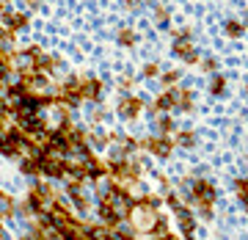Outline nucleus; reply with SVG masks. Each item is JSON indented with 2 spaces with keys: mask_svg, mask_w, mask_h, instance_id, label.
Returning a JSON list of instances; mask_svg holds the SVG:
<instances>
[{
  "mask_svg": "<svg viewBox=\"0 0 248 240\" xmlns=\"http://www.w3.org/2000/svg\"><path fill=\"white\" fill-rule=\"evenodd\" d=\"M226 33L237 39V36H243V25H240L237 19H229V22H226Z\"/></svg>",
  "mask_w": 248,
  "mask_h": 240,
  "instance_id": "423d86ee",
  "label": "nucleus"
},
{
  "mask_svg": "<svg viewBox=\"0 0 248 240\" xmlns=\"http://www.w3.org/2000/svg\"><path fill=\"white\" fill-rule=\"evenodd\" d=\"M155 155H169V149H171V144L166 141V138H152L149 144H146Z\"/></svg>",
  "mask_w": 248,
  "mask_h": 240,
  "instance_id": "20e7f679",
  "label": "nucleus"
},
{
  "mask_svg": "<svg viewBox=\"0 0 248 240\" xmlns=\"http://www.w3.org/2000/svg\"><path fill=\"white\" fill-rule=\"evenodd\" d=\"M163 240H174V238H163Z\"/></svg>",
  "mask_w": 248,
  "mask_h": 240,
  "instance_id": "9b49d317",
  "label": "nucleus"
},
{
  "mask_svg": "<svg viewBox=\"0 0 248 240\" xmlns=\"http://www.w3.org/2000/svg\"><path fill=\"white\" fill-rule=\"evenodd\" d=\"M143 75H146V78H155V75H157V64H149V66L143 69Z\"/></svg>",
  "mask_w": 248,
  "mask_h": 240,
  "instance_id": "6e6552de",
  "label": "nucleus"
},
{
  "mask_svg": "<svg viewBox=\"0 0 248 240\" xmlns=\"http://www.w3.org/2000/svg\"><path fill=\"white\" fill-rule=\"evenodd\" d=\"M146 3H149V0H127V6H133V9L135 6H146Z\"/></svg>",
  "mask_w": 248,
  "mask_h": 240,
  "instance_id": "9d476101",
  "label": "nucleus"
},
{
  "mask_svg": "<svg viewBox=\"0 0 248 240\" xmlns=\"http://www.w3.org/2000/svg\"><path fill=\"white\" fill-rule=\"evenodd\" d=\"M169 11H163V9H157V22H160V25H169Z\"/></svg>",
  "mask_w": 248,
  "mask_h": 240,
  "instance_id": "0eeeda50",
  "label": "nucleus"
},
{
  "mask_svg": "<svg viewBox=\"0 0 248 240\" xmlns=\"http://www.w3.org/2000/svg\"><path fill=\"white\" fill-rule=\"evenodd\" d=\"M3 25H6V31H22V28L28 25V14H22V11H6L3 14Z\"/></svg>",
  "mask_w": 248,
  "mask_h": 240,
  "instance_id": "f257e3e1",
  "label": "nucleus"
},
{
  "mask_svg": "<svg viewBox=\"0 0 248 240\" xmlns=\"http://www.w3.org/2000/svg\"><path fill=\"white\" fill-rule=\"evenodd\" d=\"M213 91H215V94H221V91H223V80H221V78H215V83H213Z\"/></svg>",
  "mask_w": 248,
  "mask_h": 240,
  "instance_id": "1a4fd4ad",
  "label": "nucleus"
},
{
  "mask_svg": "<svg viewBox=\"0 0 248 240\" xmlns=\"http://www.w3.org/2000/svg\"><path fill=\"white\" fill-rule=\"evenodd\" d=\"M119 111H122L124 116H130L133 119L138 111H141V99H135V97H127V99H122V105H119Z\"/></svg>",
  "mask_w": 248,
  "mask_h": 240,
  "instance_id": "7ed1b4c3",
  "label": "nucleus"
},
{
  "mask_svg": "<svg viewBox=\"0 0 248 240\" xmlns=\"http://www.w3.org/2000/svg\"><path fill=\"white\" fill-rule=\"evenodd\" d=\"M102 97V83L94 78L83 80V99H91V102H97V99Z\"/></svg>",
  "mask_w": 248,
  "mask_h": 240,
  "instance_id": "f03ea898",
  "label": "nucleus"
},
{
  "mask_svg": "<svg viewBox=\"0 0 248 240\" xmlns=\"http://www.w3.org/2000/svg\"><path fill=\"white\" fill-rule=\"evenodd\" d=\"M119 45H124V47H133V45H135V33L130 31V28L119 31Z\"/></svg>",
  "mask_w": 248,
  "mask_h": 240,
  "instance_id": "39448f33",
  "label": "nucleus"
}]
</instances>
